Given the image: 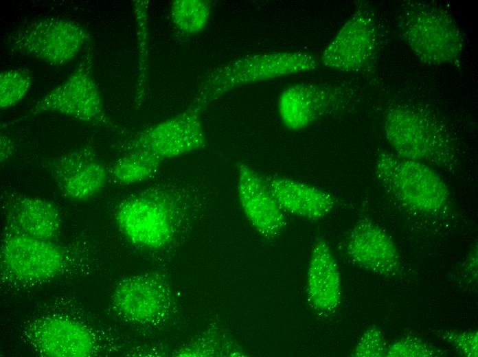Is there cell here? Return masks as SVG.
<instances>
[{
	"label": "cell",
	"instance_id": "23",
	"mask_svg": "<svg viewBox=\"0 0 478 357\" xmlns=\"http://www.w3.org/2000/svg\"><path fill=\"white\" fill-rule=\"evenodd\" d=\"M34 82L33 74L26 68L5 70L0 73V107L4 110L20 102Z\"/></svg>",
	"mask_w": 478,
	"mask_h": 357
},
{
	"label": "cell",
	"instance_id": "2",
	"mask_svg": "<svg viewBox=\"0 0 478 357\" xmlns=\"http://www.w3.org/2000/svg\"><path fill=\"white\" fill-rule=\"evenodd\" d=\"M398 25L400 36L424 64H451L460 58L464 48L463 33L445 9L428 3H408Z\"/></svg>",
	"mask_w": 478,
	"mask_h": 357
},
{
	"label": "cell",
	"instance_id": "15",
	"mask_svg": "<svg viewBox=\"0 0 478 357\" xmlns=\"http://www.w3.org/2000/svg\"><path fill=\"white\" fill-rule=\"evenodd\" d=\"M36 347L50 357H86L94 349V338L82 324L66 318L42 321L33 334Z\"/></svg>",
	"mask_w": 478,
	"mask_h": 357
},
{
	"label": "cell",
	"instance_id": "11",
	"mask_svg": "<svg viewBox=\"0 0 478 357\" xmlns=\"http://www.w3.org/2000/svg\"><path fill=\"white\" fill-rule=\"evenodd\" d=\"M50 168L60 194L74 200H86L97 195L108 177L106 167L89 147L58 157Z\"/></svg>",
	"mask_w": 478,
	"mask_h": 357
},
{
	"label": "cell",
	"instance_id": "14",
	"mask_svg": "<svg viewBox=\"0 0 478 357\" xmlns=\"http://www.w3.org/2000/svg\"><path fill=\"white\" fill-rule=\"evenodd\" d=\"M346 252L356 264L385 277L400 272V255L394 242L379 226L369 220L358 222L346 242Z\"/></svg>",
	"mask_w": 478,
	"mask_h": 357
},
{
	"label": "cell",
	"instance_id": "12",
	"mask_svg": "<svg viewBox=\"0 0 478 357\" xmlns=\"http://www.w3.org/2000/svg\"><path fill=\"white\" fill-rule=\"evenodd\" d=\"M237 194L246 218L260 235L273 238L283 231L286 224L284 211L264 176L245 163L238 166Z\"/></svg>",
	"mask_w": 478,
	"mask_h": 357
},
{
	"label": "cell",
	"instance_id": "13",
	"mask_svg": "<svg viewBox=\"0 0 478 357\" xmlns=\"http://www.w3.org/2000/svg\"><path fill=\"white\" fill-rule=\"evenodd\" d=\"M341 93L323 84L298 83L285 88L278 100V112L284 126L291 130L304 129L332 109Z\"/></svg>",
	"mask_w": 478,
	"mask_h": 357
},
{
	"label": "cell",
	"instance_id": "7",
	"mask_svg": "<svg viewBox=\"0 0 478 357\" xmlns=\"http://www.w3.org/2000/svg\"><path fill=\"white\" fill-rule=\"evenodd\" d=\"M93 52L89 47L76 69L32 106L37 115L56 113L84 122H105L101 93L93 75Z\"/></svg>",
	"mask_w": 478,
	"mask_h": 357
},
{
	"label": "cell",
	"instance_id": "10",
	"mask_svg": "<svg viewBox=\"0 0 478 357\" xmlns=\"http://www.w3.org/2000/svg\"><path fill=\"white\" fill-rule=\"evenodd\" d=\"M1 266L14 278L38 281L60 273L65 260L62 249L49 240L10 232L1 251Z\"/></svg>",
	"mask_w": 478,
	"mask_h": 357
},
{
	"label": "cell",
	"instance_id": "3",
	"mask_svg": "<svg viewBox=\"0 0 478 357\" xmlns=\"http://www.w3.org/2000/svg\"><path fill=\"white\" fill-rule=\"evenodd\" d=\"M385 133L395 154L402 158L444 165L455 157V145L448 130L419 108H391L385 119Z\"/></svg>",
	"mask_w": 478,
	"mask_h": 357
},
{
	"label": "cell",
	"instance_id": "4",
	"mask_svg": "<svg viewBox=\"0 0 478 357\" xmlns=\"http://www.w3.org/2000/svg\"><path fill=\"white\" fill-rule=\"evenodd\" d=\"M375 173L380 183L411 210L435 213L448 203V186L429 164L383 152L376 160Z\"/></svg>",
	"mask_w": 478,
	"mask_h": 357
},
{
	"label": "cell",
	"instance_id": "19",
	"mask_svg": "<svg viewBox=\"0 0 478 357\" xmlns=\"http://www.w3.org/2000/svg\"><path fill=\"white\" fill-rule=\"evenodd\" d=\"M167 292L161 282L151 277L137 276L123 281L116 288L113 302L130 319L150 321L164 310Z\"/></svg>",
	"mask_w": 478,
	"mask_h": 357
},
{
	"label": "cell",
	"instance_id": "21",
	"mask_svg": "<svg viewBox=\"0 0 478 357\" xmlns=\"http://www.w3.org/2000/svg\"><path fill=\"white\" fill-rule=\"evenodd\" d=\"M211 13V3L207 0H175L170 8L173 25L188 36L202 32L209 21Z\"/></svg>",
	"mask_w": 478,
	"mask_h": 357
},
{
	"label": "cell",
	"instance_id": "20",
	"mask_svg": "<svg viewBox=\"0 0 478 357\" xmlns=\"http://www.w3.org/2000/svg\"><path fill=\"white\" fill-rule=\"evenodd\" d=\"M163 161V159L148 151L128 150L113 163L110 174L120 184L138 183L155 175Z\"/></svg>",
	"mask_w": 478,
	"mask_h": 357
},
{
	"label": "cell",
	"instance_id": "18",
	"mask_svg": "<svg viewBox=\"0 0 478 357\" xmlns=\"http://www.w3.org/2000/svg\"><path fill=\"white\" fill-rule=\"evenodd\" d=\"M307 295L317 311L330 313L341 301V277L328 244L318 240L312 249L307 273Z\"/></svg>",
	"mask_w": 478,
	"mask_h": 357
},
{
	"label": "cell",
	"instance_id": "5",
	"mask_svg": "<svg viewBox=\"0 0 478 357\" xmlns=\"http://www.w3.org/2000/svg\"><path fill=\"white\" fill-rule=\"evenodd\" d=\"M89 39L87 30L76 21L43 17L15 29L8 35L6 46L14 54L62 66L76 57Z\"/></svg>",
	"mask_w": 478,
	"mask_h": 357
},
{
	"label": "cell",
	"instance_id": "17",
	"mask_svg": "<svg viewBox=\"0 0 478 357\" xmlns=\"http://www.w3.org/2000/svg\"><path fill=\"white\" fill-rule=\"evenodd\" d=\"M282 209L309 220H319L334 208L333 196L317 187L280 176H264Z\"/></svg>",
	"mask_w": 478,
	"mask_h": 357
},
{
	"label": "cell",
	"instance_id": "26",
	"mask_svg": "<svg viewBox=\"0 0 478 357\" xmlns=\"http://www.w3.org/2000/svg\"><path fill=\"white\" fill-rule=\"evenodd\" d=\"M443 338L462 356H478V332L477 330L446 331L443 334Z\"/></svg>",
	"mask_w": 478,
	"mask_h": 357
},
{
	"label": "cell",
	"instance_id": "22",
	"mask_svg": "<svg viewBox=\"0 0 478 357\" xmlns=\"http://www.w3.org/2000/svg\"><path fill=\"white\" fill-rule=\"evenodd\" d=\"M149 1L138 0L133 3L134 14L137 26L138 72L137 96L139 101L145 95L148 73L149 32L148 10Z\"/></svg>",
	"mask_w": 478,
	"mask_h": 357
},
{
	"label": "cell",
	"instance_id": "27",
	"mask_svg": "<svg viewBox=\"0 0 478 357\" xmlns=\"http://www.w3.org/2000/svg\"><path fill=\"white\" fill-rule=\"evenodd\" d=\"M12 146L8 137L3 135L1 138V161H5L10 156Z\"/></svg>",
	"mask_w": 478,
	"mask_h": 357
},
{
	"label": "cell",
	"instance_id": "16",
	"mask_svg": "<svg viewBox=\"0 0 478 357\" xmlns=\"http://www.w3.org/2000/svg\"><path fill=\"white\" fill-rule=\"evenodd\" d=\"M6 213L10 232L49 241L59 233L61 225L60 212L45 198L12 196Z\"/></svg>",
	"mask_w": 478,
	"mask_h": 357
},
{
	"label": "cell",
	"instance_id": "1",
	"mask_svg": "<svg viewBox=\"0 0 478 357\" xmlns=\"http://www.w3.org/2000/svg\"><path fill=\"white\" fill-rule=\"evenodd\" d=\"M317 59L301 51H275L247 56L220 66L205 78L192 104L209 103L242 86L315 69Z\"/></svg>",
	"mask_w": 478,
	"mask_h": 357
},
{
	"label": "cell",
	"instance_id": "6",
	"mask_svg": "<svg viewBox=\"0 0 478 357\" xmlns=\"http://www.w3.org/2000/svg\"><path fill=\"white\" fill-rule=\"evenodd\" d=\"M115 220L121 232L132 244L159 249L174 238V203L167 192L147 189L122 201L116 209Z\"/></svg>",
	"mask_w": 478,
	"mask_h": 357
},
{
	"label": "cell",
	"instance_id": "25",
	"mask_svg": "<svg viewBox=\"0 0 478 357\" xmlns=\"http://www.w3.org/2000/svg\"><path fill=\"white\" fill-rule=\"evenodd\" d=\"M387 345L382 331L370 326L361 335L351 356L355 357H384Z\"/></svg>",
	"mask_w": 478,
	"mask_h": 357
},
{
	"label": "cell",
	"instance_id": "8",
	"mask_svg": "<svg viewBox=\"0 0 478 357\" xmlns=\"http://www.w3.org/2000/svg\"><path fill=\"white\" fill-rule=\"evenodd\" d=\"M379 34L374 12L360 5L323 50L321 63L333 70L354 72L374 59Z\"/></svg>",
	"mask_w": 478,
	"mask_h": 357
},
{
	"label": "cell",
	"instance_id": "24",
	"mask_svg": "<svg viewBox=\"0 0 478 357\" xmlns=\"http://www.w3.org/2000/svg\"><path fill=\"white\" fill-rule=\"evenodd\" d=\"M442 352L424 341L413 336L403 337L387 346V357H432Z\"/></svg>",
	"mask_w": 478,
	"mask_h": 357
},
{
	"label": "cell",
	"instance_id": "9",
	"mask_svg": "<svg viewBox=\"0 0 478 357\" xmlns=\"http://www.w3.org/2000/svg\"><path fill=\"white\" fill-rule=\"evenodd\" d=\"M203 111L191 104L181 113L139 133L128 150L148 151L165 161L203 148L206 137L201 117Z\"/></svg>",
	"mask_w": 478,
	"mask_h": 357
}]
</instances>
